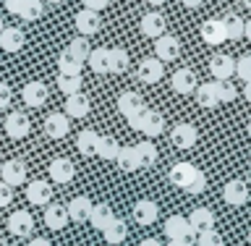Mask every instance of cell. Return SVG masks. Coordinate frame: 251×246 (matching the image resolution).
I'll return each instance as SVG.
<instances>
[{
  "label": "cell",
  "instance_id": "6da1fadb",
  "mask_svg": "<svg viewBox=\"0 0 251 246\" xmlns=\"http://www.w3.org/2000/svg\"><path fill=\"white\" fill-rule=\"evenodd\" d=\"M128 123H131V129L141 131L147 139L160 137V134L165 131V118L157 113V110H149V108H141L136 115L128 118Z\"/></svg>",
  "mask_w": 251,
  "mask_h": 246
},
{
  "label": "cell",
  "instance_id": "7a4b0ae2",
  "mask_svg": "<svg viewBox=\"0 0 251 246\" xmlns=\"http://www.w3.org/2000/svg\"><path fill=\"white\" fill-rule=\"evenodd\" d=\"M165 236H168V241H188L194 231L183 215H170L165 220Z\"/></svg>",
  "mask_w": 251,
  "mask_h": 246
},
{
  "label": "cell",
  "instance_id": "3957f363",
  "mask_svg": "<svg viewBox=\"0 0 251 246\" xmlns=\"http://www.w3.org/2000/svg\"><path fill=\"white\" fill-rule=\"evenodd\" d=\"M223 199L230 204V207H243V204L249 202V186L243 184L241 178L227 181L225 189H223Z\"/></svg>",
  "mask_w": 251,
  "mask_h": 246
},
{
  "label": "cell",
  "instance_id": "277c9868",
  "mask_svg": "<svg viewBox=\"0 0 251 246\" xmlns=\"http://www.w3.org/2000/svg\"><path fill=\"white\" fill-rule=\"evenodd\" d=\"M180 55V42L173 34H160L154 39V58L157 60H176Z\"/></svg>",
  "mask_w": 251,
  "mask_h": 246
},
{
  "label": "cell",
  "instance_id": "5b68a950",
  "mask_svg": "<svg viewBox=\"0 0 251 246\" xmlns=\"http://www.w3.org/2000/svg\"><path fill=\"white\" fill-rule=\"evenodd\" d=\"M0 181L8 186H21L26 181V165L21 160H8L0 165Z\"/></svg>",
  "mask_w": 251,
  "mask_h": 246
},
{
  "label": "cell",
  "instance_id": "8992f818",
  "mask_svg": "<svg viewBox=\"0 0 251 246\" xmlns=\"http://www.w3.org/2000/svg\"><path fill=\"white\" fill-rule=\"evenodd\" d=\"M8 231H11L13 236H29L31 231H34V218H31L29 210H16L11 212V218H8Z\"/></svg>",
  "mask_w": 251,
  "mask_h": 246
},
{
  "label": "cell",
  "instance_id": "52a82bcc",
  "mask_svg": "<svg viewBox=\"0 0 251 246\" xmlns=\"http://www.w3.org/2000/svg\"><path fill=\"white\" fill-rule=\"evenodd\" d=\"M76 29L81 37H92L97 34V31L102 29V19L97 11H89V8H84V11L76 13Z\"/></svg>",
  "mask_w": 251,
  "mask_h": 246
},
{
  "label": "cell",
  "instance_id": "ba28073f",
  "mask_svg": "<svg viewBox=\"0 0 251 246\" xmlns=\"http://www.w3.org/2000/svg\"><path fill=\"white\" fill-rule=\"evenodd\" d=\"M26 199L34 207H45V204L52 202V186L47 181H31L26 186Z\"/></svg>",
  "mask_w": 251,
  "mask_h": 246
},
{
  "label": "cell",
  "instance_id": "9c48e42d",
  "mask_svg": "<svg viewBox=\"0 0 251 246\" xmlns=\"http://www.w3.org/2000/svg\"><path fill=\"white\" fill-rule=\"evenodd\" d=\"M50 168V178H52V184H71L76 176V168H74V163L66 160V157H55V160L47 165Z\"/></svg>",
  "mask_w": 251,
  "mask_h": 246
},
{
  "label": "cell",
  "instance_id": "30bf717a",
  "mask_svg": "<svg viewBox=\"0 0 251 246\" xmlns=\"http://www.w3.org/2000/svg\"><path fill=\"white\" fill-rule=\"evenodd\" d=\"M162 74H165L162 60H157V58H144L139 63V68H136L139 82H144V84H157L162 79Z\"/></svg>",
  "mask_w": 251,
  "mask_h": 246
},
{
  "label": "cell",
  "instance_id": "8fae6325",
  "mask_svg": "<svg viewBox=\"0 0 251 246\" xmlns=\"http://www.w3.org/2000/svg\"><path fill=\"white\" fill-rule=\"evenodd\" d=\"M170 139L178 149H191L196 144V139H199V131H196L191 123H178L176 129L170 131Z\"/></svg>",
  "mask_w": 251,
  "mask_h": 246
},
{
  "label": "cell",
  "instance_id": "7c38bea8",
  "mask_svg": "<svg viewBox=\"0 0 251 246\" xmlns=\"http://www.w3.org/2000/svg\"><path fill=\"white\" fill-rule=\"evenodd\" d=\"M170 86H173V92H178V94H191L196 86V74L191 68H178L176 74L170 76Z\"/></svg>",
  "mask_w": 251,
  "mask_h": 246
},
{
  "label": "cell",
  "instance_id": "4fadbf2b",
  "mask_svg": "<svg viewBox=\"0 0 251 246\" xmlns=\"http://www.w3.org/2000/svg\"><path fill=\"white\" fill-rule=\"evenodd\" d=\"M3 126H5V134L11 139H24V137H29V131H31V123L24 113H11L3 121Z\"/></svg>",
  "mask_w": 251,
  "mask_h": 246
},
{
  "label": "cell",
  "instance_id": "5bb4252c",
  "mask_svg": "<svg viewBox=\"0 0 251 246\" xmlns=\"http://www.w3.org/2000/svg\"><path fill=\"white\" fill-rule=\"evenodd\" d=\"M71 131V118L63 113H50L45 118V134L50 139H63Z\"/></svg>",
  "mask_w": 251,
  "mask_h": 246
},
{
  "label": "cell",
  "instance_id": "9a60e30c",
  "mask_svg": "<svg viewBox=\"0 0 251 246\" xmlns=\"http://www.w3.org/2000/svg\"><path fill=\"white\" fill-rule=\"evenodd\" d=\"M201 39L207 45H223L227 42V37H225V27H223V19H209V21H204L201 24Z\"/></svg>",
  "mask_w": 251,
  "mask_h": 246
},
{
  "label": "cell",
  "instance_id": "2e32d148",
  "mask_svg": "<svg viewBox=\"0 0 251 246\" xmlns=\"http://www.w3.org/2000/svg\"><path fill=\"white\" fill-rule=\"evenodd\" d=\"M157 218H160V207H157L152 199H139L133 204V220H136L139 225H152Z\"/></svg>",
  "mask_w": 251,
  "mask_h": 246
},
{
  "label": "cell",
  "instance_id": "e0dca14e",
  "mask_svg": "<svg viewBox=\"0 0 251 246\" xmlns=\"http://www.w3.org/2000/svg\"><path fill=\"white\" fill-rule=\"evenodd\" d=\"M45 225L52 228V231H63V228L68 225V212H66V204H45Z\"/></svg>",
  "mask_w": 251,
  "mask_h": 246
},
{
  "label": "cell",
  "instance_id": "ac0fdd59",
  "mask_svg": "<svg viewBox=\"0 0 251 246\" xmlns=\"http://www.w3.org/2000/svg\"><path fill=\"white\" fill-rule=\"evenodd\" d=\"M66 212H68V220H74V223H84V220H89L92 199H89V196H74V199L66 204Z\"/></svg>",
  "mask_w": 251,
  "mask_h": 246
},
{
  "label": "cell",
  "instance_id": "d6986e66",
  "mask_svg": "<svg viewBox=\"0 0 251 246\" xmlns=\"http://www.w3.org/2000/svg\"><path fill=\"white\" fill-rule=\"evenodd\" d=\"M186 220H188V225H191L194 236L201 233V231H209V228H215V212L207 210V207H196Z\"/></svg>",
  "mask_w": 251,
  "mask_h": 246
},
{
  "label": "cell",
  "instance_id": "ffe728a7",
  "mask_svg": "<svg viewBox=\"0 0 251 246\" xmlns=\"http://www.w3.org/2000/svg\"><path fill=\"white\" fill-rule=\"evenodd\" d=\"M141 34L144 37H152V39H157L160 34H165V16L162 13H144L141 16Z\"/></svg>",
  "mask_w": 251,
  "mask_h": 246
},
{
  "label": "cell",
  "instance_id": "44dd1931",
  "mask_svg": "<svg viewBox=\"0 0 251 246\" xmlns=\"http://www.w3.org/2000/svg\"><path fill=\"white\" fill-rule=\"evenodd\" d=\"M21 97H24V102H26L29 108H42L47 102V86L42 82H29L26 86H24Z\"/></svg>",
  "mask_w": 251,
  "mask_h": 246
},
{
  "label": "cell",
  "instance_id": "7402d4cb",
  "mask_svg": "<svg viewBox=\"0 0 251 246\" xmlns=\"http://www.w3.org/2000/svg\"><path fill=\"white\" fill-rule=\"evenodd\" d=\"M196 170H199V168H194L191 163H176V165L170 168L168 178H170V184H176L178 189H186L188 181L196 176Z\"/></svg>",
  "mask_w": 251,
  "mask_h": 246
},
{
  "label": "cell",
  "instance_id": "603a6c76",
  "mask_svg": "<svg viewBox=\"0 0 251 246\" xmlns=\"http://www.w3.org/2000/svg\"><path fill=\"white\" fill-rule=\"evenodd\" d=\"M89 97L86 94H71V97L66 100V113L63 115H68V118H86L89 115Z\"/></svg>",
  "mask_w": 251,
  "mask_h": 246
},
{
  "label": "cell",
  "instance_id": "cb8c5ba5",
  "mask_svg": "<svg viewBox=\"0 0 251 246\" xmlns=\"http://www.w3.org/2000/svg\"><path fill=\"white\" fill-rule=\"evenodd\" d=\"M141 108H144V97H141L139 92H123L121 97H118V110H121L126 118L136 115Z\"/></svg>",
  "mask_w": 251,
  "mask_h": 246
},
{
  "label": "cell",
  "instance_id": "d4e9b609",
  "mask_svg": "<svg viewBox=\"0 0 251 246\" xmlns=\"http://www.w3.org/2000/svg\"><path fill=\"white\" fill-rule=\"evenodd\" d=\"M24 47V31L16 29V27H8L0 31V50L5 53H19Z\"/></svg>",
  "mask_w": 251,
  "mask_h": 246
},
{
  "label": "cell",
  "instance_id": "484cf974",
  "mask_svg": "<svg viewBox=\"0 0 251 246\" xmlns=\"http://www.w3.org/2000/svg\"><path fill=\"white\" fill-rule=\"evenodd\" d=\"M233 68H235V60L230 55H215V58L209 60V71L217 82L220 79H233Z\"/></svg>",
  "mask_w": 251,
  "mask_h": 246
},
{
  "label": "cell",
  "instance_id": "4316f807",
  "mask_svg": "<svg viewBox=\"0 0 251 246\" xmlns=\"http://www.w3.org/2000/svg\"><path fill=\"white\" fill-rule=\"evenodd\" d=\"M81 68H84V63L66 47V50L60 53V58H58V71L66 74V76H81Z\"/></svg>",
  "mask_w": 251,
  "mask_h": 246
},
{
  "label": "cell",
  "instance_id": "83f0119b",
  "mask_svg": "<svg viewBox=\"0 0 251 246\" xmlns=\"http://www.w3.org/2000/svg\"><path fill=\"white\" fill-rule=\"evenodd\" d=\"M102 233H105V241H107L110 246H115V244L126 241V236H128V228H126V220L113 218L105 228H102Z\"/></svg>",
  "mask_w": 251,
  "mask_h": 246
},
{
  "label": "cell",
  "instance_id": "f1b7e54d",
  "mask_svg": "<svg viewBox=\"0 0 251 246\" xmlns=\"http://www.w3.org/2000/svg\"><path fill=\"white\" fill-rule=\"evenodd\" d=\"M113 218H115L113 215V207L102 202V204H92V212H89V220H86V223H92V228L102 231V228H105Z\"/></svg>",
  "mask_w": 251,
  "mask_h": 246
},
{
  "label": "cell",
  "instance_id": "f546056e",
  "mask_svg": "<svg viewBox=\"0 0 251 246\" xmlns=\"http://www.w3.org/2000/svg\"><path fill=\"white\" fill-rule=\"evenodd\" d=\"M97 141H100V134L92 131V129H86V131L78 134L76 149H78V152H81L84 157H94V155H97Z\"/></svg>",
  "mask_w": 251,
  "mask_h": 246
},
{
  "label": "cell",
  "instance_id": "4dcf8cb0",
  "mask_svg": "<svg viewBox=\"0 0 251 246\" xmlns=\"http://www.w3.org/2000/svg\"><path fill=\"white\" fill-rule=\"evenodd\" d=\"M196 102H199L201 108H217L220 100H217V89H215V82H207V84H199L196 86Z\"/></svg>",
  "mask_w": 251,
  "mask_h": 246
},
{
  "label": "cell",
  "instance_id": "1f68e13d",
  "mask_svg": "<svg viewBox=\"0 0 251 246\" xmlns=\"http://www.w3.org/2000/svg\"><path fill=\"white\" fill-rule=\"evenodd\" d=\"M126 68H128V53L123 47L107 50V74H123Z\"/></svg>",
  "mask_w": 251,
  "mask_h": 246
},
{
  "label": "cell",
  "instance_id": "d6a6232c",
  "mask_svg": "<svg viewBox=\"0 0 251 246\" xmlns=\"http://www.w3.org/2000/svg\"><path fill=\"white\" fill-rule=\"evenodd\" d=\"M115 163H118V168L126 170V173L139 170V157H136V149H133V147H121V149H118V155H115Z\"/></svg>",
  "mask_w": 251,
  "mask_h": 246
},
{
  "label": "cell",
  "instance_id": "836d02e7",
  "mask_svg": "<svg viewBox=\"0 0 251 246\" xmlns=\"http://www.w3.org/2000/svg\"><path fill=\"white\" fill-rule=\"evenodd\" d=\"M133 149H136V157H139V168H149V165H154L160 160V152H157V147L152 141H141Z\"/></svg>",
  "mask_w": 251,
  "mask_h": 246
},
{
  "label": "cell",
  "instance_id": "e575fe53",
  "mask_svg": "<svg viewBox=\"0 0 251 246\" xmlns=\"http://www.w3.org/2000/svg\"><path fill=\"white\" fill-rule=\"evenodd\" d=\"M86 63L94 74H107V47H94L86 55Z\"/></svg>",
  "mask_w": 251,
  "mask_h": 246
},
{
  "label": "cell",
  "instance_id": "d590c367",
  "mask_svg": "<svg viewBox=\"0 0 251 246\" xmlns=\"http://www.w3.org/2000/svg\"><path fill=\"white\" fill-rule=\"evenodd\" d=\"M118 149H121V144H118L115 137H100V141H97V157H102V160H115Z\"/></svg>",
  "mask_w": 251,
  "mask_h": 246
},
{
  "label": "cell",
  "instance_id": "8d00e7d4",
  "mask_svg": "<svg viewBox=\"0 0 251 246\" xmlns=\"http://www.w3.org/2000/svg\"><path fill=\"white\" fill-rule=\"evenodd\" d=\"M243 21L246 19H241V16H225L223 19V27H225V37L227 39H243Z\"/></svg>",
  "mask_w": 251,
  "mask_h": 246
},
{
  "label": "cell",
  "instance_id": "74e56055",
  "mask_svg": "<svg viewBox=\"0 0 251 246\" xmlns=\"http://www.w3.org/2000/svg\"><path fill=\"white\" fill-rule=\"evenodd\" d=\"M58 89L71 97V94H78L81 92V76H66V74H58Z\"/></svg>",
  "mask_w": 251,
  "mask_h": 246
},
{
  "label": "cell",
  "instance_id": "f35d334b",
  "mask_svg": "<svg viewBox=\"0 0 251 246\" xmlns=\"http://www.w3.org/2000/svg\"><path fill=\"white\" fill-rule=\"evenodd\" d=\"M215 89H217V100L220 102H233L235 100V84L230 82V79H220V82H215Z\"/></svg>",
  "mask_w": 251,
  "mask_h": 246
},
{
  "label": "cell",
  "instance_id": "ab89813d",
  "mask_svg": "<svg viewBox=\"0 0 251 246\" xmlns=\"http://www.w3.org/2000/svg\"><path fill=\"white\" fill-rule=\"evenodd\" d=\"M233 76H238L241 82H251V55L249 53H243L241 58H235Z\"/></svg>",
  "mask_w": 251,
  "mask_h": 246
},
{
  "label": "cell",
  "instance_id": "60d3db41",
  "mask_svg": "<svg viewBox=\"0 0 251 246\" xmlns=\"http://www.w3.org/2000/svg\"><path fill=\"white\" fill-rule=\"evenodd\" d=\"M19 16H21V19H26V21H37V19H42V0H26Z\"/></svg>",
  "mask_w": 251,
  "mask_h": 246
},
{
  "label": "cell",
  "instance_id": "b9f144b4",
  "mask_svg": "<svg viewBox=\"0 0 251 246\" xmlns=\"http://www.w3.org/2000/svg\"><path fill=\"white\" fill-rule=\"evenodd\" d=\"M68 50L74 53V55H76V58L81 60V63H86V55H89V50H92V47H89V42H86L84 37H76V39H71Z\"/></svg>",
  "mask_w": 251,
  "mask_h": 246
},
{
  "label": "cell",
  "instance_id": "7bdbcfd3",
  "mask_svg": "<svg viewBox=\"0 0 251 246\" xmlns=\"http://www.w3.org/2000/svg\"><path fill=\"white\" fill-rule=\"evenodd\" d=\"M196 241H199V246H223V236L215 228H209V231L196 233Z\"/></svg>",
  "mask_w": 251,
  "mask_h": 246
},
{
  "label": "cell",
  "instance_id": "ee69618b",
  "mask_svg": "<svg viewBox=\"0 0 251 246\" xmlns=\"http://www.w3.org/2000/svg\"><path fill=\"white\" fill-rule=\"evenodd\" d=\"M204 189H207V176H204L201 170H196V176L188 181V186L183 189V191H188V194H201Z\"/></svg>",
  "mask_w": 251,
  "mask_h": 246
},
{
  "label": "cell",
  "instance_id": "f6af8a7d",
  "mask_svg": "<svg viewBox=\"0 0 251 246\" xmlns=\"http://www.w3.org/2000/svg\"><path fill=\"white\" fill-rule=\"evenodd\" d=\"M11 102H13V89L5 82H0V110L11 108Z\"/></svg>",
  "mask_w": 251,
  "mask_h": 246
},
{
  "label": "cell",
  "instance_id": "bcb514c9",
  "mask_svg": "<svg viewBox=\"0 0 251 246\" xmlns=\"http://www.w3.org/2000/svg\"><path fill=\"white\" fill-rule=\"evenodd\" d=\"M11 202H13V186L0 181V207H8Z\"/></svg>",
  "mask_w": 251,
  "mask_h": 246
},
{
  "label": "cell",
  "instance_id": "7dc6e473",
  "mask_svg": "<svg viewBox=\"0 0 251 246\" xmlns=\"http://www.w3.org/2000/svg\"><path fill=\"white\" fill-rule=\"evenodd\" d=\"M107 3H110V0H84V8H89V11H105V8H107Z\"/></svg>",
  "mask_w": 251,
  "mask_h": 246
},
{
  "label": "cell",
  "instance_id": "c3c4849f",
  "mask_svg": "<svg viewBox=\"0 0 251 246\" xmlns=\"http://www.w3.org/2000/svg\"><path fill=\"white\" fill-rule=\"evenodd\" d=\"M24 3H26V0H5V11L19 16V13H21V8H24Z\"/></svg>",
  "mask_w": 251,
  "mask_h": 246
},
{
  "label": "cell",
  "instance_id": "681fc988",
  "mask_svg": "<svg viewBox=\"0 0 251 246\" xmlns=\"http://www.w3.org/2000/svg\"><path fill=\"white\" fill-rule=\"evenodd\" d=\"M29 246H52V244L47 241V239H31V241H29Z\"/></svg>",
  "mask_w": 251,
  "mask_h": 246
},
{
  "label": "cell",
  "instance_id": "f907efd6",
  "mask_svg": "<svg viewBox=\"0 0 251 246\" xmlns=\"http://www.w3.org/2000/svg\"><path fill=\"white\" fill-rule=\"evenodd\" d=\"M139 246H165V244L160 239H147V241H141Z\"/></svg>",
  "mask_w": 251,
  "mask_h": 246
},
{
  "label": "cell",
  "instance_id": "816d5d0a",
  "mask_svg": "<svg viewBox=\"0 0 251 246\" xmlns=\"http://www.w3.org/2000/svg\"><path fill=\"white\" fill-rule=\"evenodd\" d=\"M201 3H204V0H183V5H186V8H199Z\"/></svg>",
  "mask_w": 251,
  "mask_h": 246
},
{
  "label": "cell",
  "instance_id": "f5cc1de1",
  "mask_svg": "<svg viewBox=\"0 0 251 246\" xmlns=\"http://www.w3.org/2000/svg\"><path fill=\"white\" fill-rule=\"evenodd\" d=\"M243 97L251 100V82H243Z\"/></svg>",
  "mask_w": 251,
  "mask_h": 246
},
{
  "label": "cell",
  "instance_id": "db71d44e",
  "mask_svg": "<svg viewBox=\"0 0 251 246\" xmlns=\"http://www.w3.org/2000/svg\"><path fill=\"white\" fill-rule=\"evenodd\" d=\"M168 246H188V241H168Z\"/></svg>",
  "mask_w": 251,
  "mask_h": 246
},
{
  "label": "cell",
  "instance_id": "11a10c76",
  "mask_svg": "<svg viewBox=\"0 0 251 246\" xmlns=\"http://www.w3.org/2000/svg\"><path fill=\"white\" fill-rule=\"evenodd\" d=\"M149 3H152V5H162L165 0H149Z\"/></svg>",
  "mask_w": 251,
  "mask_h": 246
},
{
  "label": "cell",
  "instance_id": "9f6ffc18",
  "mask_svg": "<svg viewBox=\"0 0 251 246\" xmlns=\"http://www.w3.org/2000/svg\"><path fill=\"white\" fill-rule=\"evenodd\" d=\"M47 3H52V5H58V3H63V0H47Z\"/></svg>",
  "mask_w": 251,
  "mask_h": 246
},
{
  "label": "cell",
  "instance_id": "6f0895ef",
  "mask_svg": "<svg viewBox=\"0 0 251 246\" xmlns=\"http://www.w3.org/2000/svg\"><path fill=\"white\" fill-rule=\"evenodd\" d=\"M243 5H246V8H249V5H251V0H243Z\"/></svg>",
  "mask_w": 251,
  "mask_h": 246
},
{
  "label": "cell",
  "instance_id": "680465c9",
  "mask_svg": "<svg viewBox=\"0 0 251 246\" xmlns=\"http://www.w3.org/2000/svg\"><path fill=\"white\" fill-rule=\"evenodd\" d=\"M3 29H5V27H3V19H0V31H3Z\"/></svg>",
  "mask_w": 251,
  "mask_h": 246
},
{
  "label": "cell",
  "instance_id": "91938a15",
  "mask_svg": "<svg viewBox=\"0 0 251 246\" xmlns=\"http://www.w3.org/2000/svg\"><path fill=\"white\" fill-rule=\"evenodd\" d=\"M0 246H8V244H5V241H3V239H0Z\"/></svg>",
  "mask_w": 251,
  "mask_h": 246
},
{
  "label": "cell",
  "instance_id": "94428289",
  "mask_svg": "<svg viewBox=\"0 0 251 246\" xmlns=\"http://www.w3.org/2000/svg\"><path fill=\"white\" fill-rule=\"evenodd\" d=\"M126 3H133V0H126Z\"/></svg>",
  "mask_w": 251,
  "mask_h": 246
},
{
  "label": "cell",
  "instance_id": "6125c7cd",
  "mask_svg": "<svg viewBox=\"0 0 251 246\" xmlns=\"http://www.w3.org/2000/svg\"><path fill=\"white\" fill-rule=\"evenodd\" d=\"M0 165H3V163H0Z\"/></svg>",
  "mask_w": 251,
  "mask_h": 246
},
{
  "label": "cell",
  "instance_id": "be15d7a7",
  "mask_svg": "<svg viewBox=\"0 0 251 246\" xmlns=\"http://www.w3.org/2000/svg\"><path fill=\"white\" fill-rule=\"evenodd\" d=\"M107 246H110V244H107Z\"/></svg>",
  "mask_w": 251,
  "mask_h": 246
}]
</instances>
